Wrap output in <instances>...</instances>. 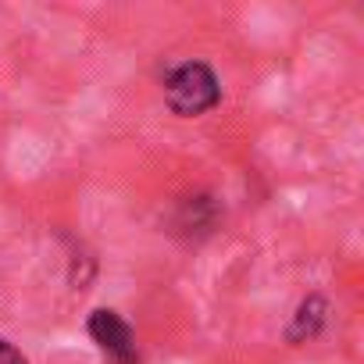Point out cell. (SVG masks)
I'll use <instances>...</instances> for the list:
<instances>
[{
    "label": "cell",
    "mask_w": 364,
    "mask_h": 364,
    "mask_svg": "<svg viewBox=\"0 0 364 364\" xmlns=\"http://www.w3.org/2000/svg\"><path fill=\"white\" fill-rule=\"evenodd\" d=\"M164 97L175 114L197 118L222 100V86H218V75L204 61H186L171 68V75L164 79Z\"/></svg>",
    "instance_id": "cell-1"
},
{
    "label": "cell",
    "mask_w": 364,
    "mask_h": 364,
    "mask_svg": "<svg viewBox=\"0 0 364 364\" xmlns=\"http://www.w3.org/2000/svg\"><path fill=\"white\" fill-rule=\"evenodd\" d=\"M325 318H328V300L325 296H307L300 307H296V314H293V325H289V339L293 343H304V339H314L318 332H321V325H325Z\"/></svg>",
    "instance_id": "cell-3"
},
{
    "label": "cell",
    "mask_w": 364,
    "mask_h": 364,
    "mask_svg": "<svg viewBox=\"0 0 364 364\" xmlns=\"http://www.w3.org/2000/svg\"><path fill=\"white\" fill-rule=\"evenodd\" d=\"M86 328H90L93 343H97V346H100L114 364H136V360H139L136 336H132L129 321H122V314H114V311L100 307V311H93V314H90Z\"/></svg>",
    "instance_id": "cell-2"
},
{
    "label": "cell",
    "mask_w": 364,
    "mask_h": 364,
    "mask_svg": "<svg viewBox=\"0 0 364 364\" xmlns=\"http://www.w3.org/2000/svg\"><path fill=\"white\" fill-rule=\"evenodd\" d=\"M0 364H29V360L22 357L18 346H11L8 339H0Z\"/></svg>",
    "instance_id": "cell-4"
}]
</instances>
